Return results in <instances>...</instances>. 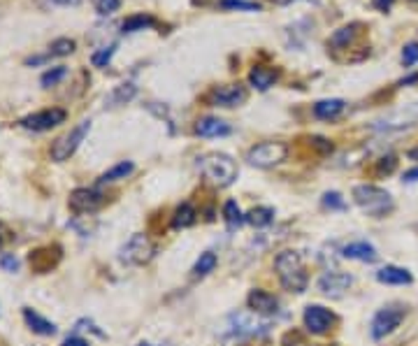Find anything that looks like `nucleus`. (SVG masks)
<instances>
[{
    "label": "nucleus",
    "instance_id": "nucleus-1",
    "mask_svg": "<svg viewBox=\"0 0 418 346\" xmlns=\"http://www.w3.org/2000/svg\"><path fill=\"white\" fill-rule=\"evenodd\" d=\"M275 270L281 286L290 293H304L309 284V277L304 272V263L297 251H281L275 258Z\"/></svg>",
    "mask_w": 418,
    "mask_h": 346
},
{
    "label": "nucleus",
    "instance_id": "nucleus-2",
    "mask_svg": "<svg viewBox=\"0 0 418 346\" xmlns=\"http://www.w3.org/2000/svg\"><path fill=\"white\" fill-rule=\"evenodd\" d=\"M354 200L363 211H367L369 216L374 218H383L386 214L393 211V198H390L388 191L379 189L374 184H360L354 189Z\"/></svg>",
    "mask_w": 418,
    "mask_h": 346
},
{
    "label": "nucleus",
    "instance_id": "nucleus-3",
    "mask_svg": "<svg viewBox=\"0 0 418 346\" xmlns=\"http://www.w3.org/2000/svg\"><path fill=\"white\" fill-rule=\"evenodd\" d=\"M198 165H200L202 175L209 179L211 184L216 186H230L237 179V165L228 154H204L198 158Z\"/></svg>",
    "mask_w": 418,
    "mask_h": 346
},
{
    "label": "nucleus",
    "instance_id": "nucleus-4",
    "mask_svg": "<svg viewBox=\"0 0 418 346\" xmlns=\"http://www.w3.org/2000/svg\"><path fill=\"white\" fill-rule=\"evenodd\" d=\"M154 254H156L154 242H151L147 235H142V232H135V235L119 249V261L125 265H144L154 258Z\"/></svg>",
    "mask_w": 418,
    "mask_h": 346
},
{
    "label": "nucleus",
    "instance_id": "nucleus-5",
    "mask_svg": "<svg viewBox=\"0 0 418 346\" xmlns=\"http://www.w3.org/2000/svg\"><path fill=\"white\" fill-rule=\"evenodd\" d=\"M288 156V146L284 142H261L256 146H251L249 154H247V161L254 165V168H275V165L284 163Z\"/></svg>",
    "mask_w": 418,
    "mask_h": 346
},
{
    "label": "nucleus",
    "instance_id": "nucleus-6",
    "mask_svg": "<svg viewBox=\"0 0 418 346\" xmlns=\"http://www.w3.org/2000/svg\"><path fill=\"white\" fill-rule=\"evenodd\" d=\"M89 130H91V121H89V119H84L77 128H72L70 132H65L63 137H58L56 142L51 144V151H49L51 161H56V163L68 161V158L79 149V144L84 142V137L89 135Z\"/></svg>",
    "mask_w": 418,
    "mask_h": 346
},
{
    "label": "nucleus",
    "instance_id": "nucleus-7",
    "mask_svg": "<svg viewBox=\"0 0 418 346\" xmlns=\"http://www.w3.org/2000/svg\"><path fill=\"white\" fill-rule=\"evenodd\" d=\"M402 321H404V309L402 307H395V304H390V307L379 309L374 314V318H372V325H369L372 339L388 337L390 332H395L397 328H400Z\"/></svg>",
    "mask_w": 418,
    "mask_h": 346
},
{
    "label": "nucleus",
    "instance_id": "nucleus-8",
    "mask_svg": "<svg viewBox=\"0 0 418 346\" xmlns=\"http://www.w3.org/2000/svg\"><path fill=\"white\" fill-rule=\"evenodd\" d=\"M65 116H68V112L61 110V107H49V110H42V112H35V114H28L24 116L21 121H19V126L26 130H51L56 128L58 123L65 121Z\"/></svg>",
    "mask_w": 418,
    "mask_h": 346
},
{
    "label": "nucleus",
    "instance_id": "nucleus-9",
    "mask_svg": "<svg viewBox=\"0 0 418 346\" xmlns=\"http://www.w3.org/2000/svg\"><path fill=\"white\" fill-rule=\"evenodd\" d=\"M68 205L77 214H93L105 205V196L98 189H75L70 193Z\"/></svg>",
    "mask_w": 418,
    "mask_h": 346
},
{
    "label": "nucleus",
    "instance_id": "nucleus-10",
    "mask_svg": "<svg viewBox=\"0 0 418 346\" xmlns=\"http://www.w3.org/2000/svg\"><path fill=\"white\" fill-rule=\"evenodd\" d=\"M335 321L337 318L333 311L321 307V304H309V307L304 309V328H307L311 335H325V332H330Z\"/></svg>",
    "mask_w": 418,
    "mask_h": 346
},
{
    "label": "nucleus",
    "instance_id": "nucleus-11",
    "mask_svg": "<svg viewBox=\"0 0 418 346\" xmlns=\"http://www.w3.org/2000/svg\"><path fill=\"white\" fill-rule=\"evenodd\" d=\"M247 101V89L242 84H221L209 93V103L216 107H237Z\"/></svg>",
    "mask_w": 418,
    "mask_h": 346
},
{
    "label": "nucleus",
    "instance_id": "nucleus-12",
    "mask_svg": "<svg viewBox=\"0 0 418 346\" xmlns=\"http://www.w3.org/2000/svg\"><path fill=\"white\" fill-rule=\"evenodd\" d=\"M318 291L328 297H342L351 286H354V277L347 275V272L333 270V272H325V275L318 279Z\"/></svg>",
    "mask_w": 418,
    "mask_h": 346
},
{
    "label": "nucleus",
    "instance_id": "nucleus-13",
    "mask_svg": "<svg viewBox=\"0 0 418 346\" xmlns=\"http://www.w3.org/2000/svg\"><path fill=\"white\" fill-rule=\"evenodd\" d=\"M247 304L254 314H261V316H270V314H277L279 309V300L272 293L268 291H261V288H254L249 293L247 297Z\"/></svg>",
    "mask_w": 418,
    "mask_h": 346
},
{
    "label": "nucleus",
    "instance_id": "nucleus-14",
    "mask_svg": "<svg viewBox=\"0 0 418 346\" xmlns=\"http://www.w3.org/2000/svg\"><path fill=\"white\" fill-rule=\"evenodd\" d=\"M228 328H230V335L232 339H242V337H251L256 335L258 328H261V323H258V318H254L251 314H230L228 316Z\"/></svg>",
    "mask_w": 418,
    "mask_h": 346
},
{
    "label": "nucleus",
    "instance_id": "nucleus-15",
    "mask_svg": "<svg viewBox=\"0 0 418 346\" xmlns=\"http://www.w3.org/2000/svg\"><path fill=\"white\" fill-rule=\"evenodd\" d=\"M58 258H61V249L58 246H46V249L33 251L28 263L35 272H49L58 263Z\"/></svg>",
    "mask_w": 418,
    "mask_h": 346
},
{
    "label": "nucleus",
    "instance_id": "nucleus-16",
    "mask_svg": "<svg viewBox=\"0 0 418 346\" xmlns=\"http://www.w3.org/2000/svg\"><path fill=\"white\" fill-rule=\"evenodd\" d=\"M342 256L349 261H360V263H374L379 254L369 242H351L342 249Z\"/></svg>",
    "mask_w": 418,
    "mask_h": 346
},
{
    "label": "nucleus",
    "instance_id": "nucleus-17",
    "mask_svg": "<svg viewBox=\"0 0 418 346\" xmlns=\"http://www.w3.org/2000/svg\"><path fill=\"white\" fill-rule=\"evenodd\" d=\"M376 282L388 284V286H409L411 282H414V277H411V272L404 270V268L386 265V268H381L379 272H376Z\"/></svg>",
    "mask_w": 418,
    "mask_h": 346
},
{
    "label": "nucleus",
    "instance_id": "nucleus-18",
    "mask_svg": "<svg viewBox=\"0 0 418 346\" xmlns=\"http://www.w3.org/2000/svg\"><path fill=\"white\" fill-rule=\"evenodd\" d=\"M230 130H232L230 126L216 116H204L195 123V132L200 137H223V135H230Z\"/></svg>",
    "mask_w": 418,
    "mask_h": 346
},
{
    "label": "nucleus",
    "instance_id": "nucleus-19",
    "mask_svg": "<svg viewBox=\"0 0 418 346\" xmlns=\"http://www.w3.org/2000/svg\"><path fill=\"white\" fill-rule=\"evenodd\" d=\"M24 321H26V325H28L33 332H35V335H42V337L56 335V325L51 323V321H46L44 316H40L37 311H33L28 307L24 309Z\"/></svg>",
    "mask_w": 418,
    "mask_h": 346
},
{
    "label": "nucleus",
    "instance_id": "nucleus-20",
    "mask_svg": "<svg viewBox=\"0 0 418 346\" xmlns=\"http://www.w3.org/2000/svg\"><path fill=\"white\" fill-rule=\"evenodd\" d=\"M347 107V103L342 101V98H330V101H318L314 105V116L321 119V121H333L337 119Z\"/></svg>",
    "mask_w": 418,
    "mask_h": 346
},
{
    "label": "nucleus",
    "instance_id": "nucleus-21",
    "mask_svg": "<svg viewBox=\"0 0 418 346\" xmlns=\"http://www.w3.org/2000/svg\"><path fill=\"white\" fill-rule=\"evenodd\" d=\"M135 96H137V86L125 82L121 86H116V89L112 91L107 98H105V105H107V107H121V105L130 103Z\"/></svg>",
    "mask_w": 418,
    "mask_h": 346
},
{
    "label": "nucleus",
    "instance_id": "nucleus-22",
    "mask_svg": "<svg viewBox=\"0 0 418 346\" xmlns=\"http://www.w3.org/2000/svg\"><path fill=\"white\" fill-rule=\"evenodd\" d=\"M358 33H360V24H349V26H344V28L335 31L333 35H330L328 44L333 46V49H347V46L358 37Z\"/></svg>",
    "mask_w": 418,
    "mask_h": 346
},
{
    "label": "nucleus",
    "instance_id": "nucleus-23",
    "mask_svg": "<svg viewBox=\"0 0 418 346\" xmlns=\"http://www.w3.org/2000/svg\"><path fill=\"white\" fill-rule=\"evenodd\" d=\"M279 79V72L272 68H254L249 72V82L258 91H268L270 86H275Z\"/></svg>",
    "mask_w": 418,
    "mask_h": 346
},
{
    "label": "nucleus",
    "instance_id": "nucleus-24",
    "mask_svg": "<svg viewBox=\"0 0 418 346\" xmlns=\"http://www.w3.org/2000/svg\"><path fill=\"white\" fill-rule=\"evenodd\" d=\"M195 216L198 214H195V209H193V205H191V202L179 205L177 211H175V216H172V228H175V230L189 228V225L195 223Z\"/></svg>",
    "mask_w": 418,
    "mask_h": 346
},
{
    "label": "nucleus",
    "instance_id": "nucleus-25",
    "mask_svg": "<svg viewBox=\"0 0 418 346\" xmlns=\"http://www.w3.org/2000/svg\"><path fill=\"white\" fill-rule=\"evenodd\" d=\"M132 170H135V165L130 161H121L116 165H112L107 172H103L101 179H98V184H112V182H119V179H125L128 175H132Z\"/></svg>",
    "mask_w": 418,
    "mask_h": 346
},
{
    "label": "nucleus",
    "instance_id": "nucleus-26",
    "mask_svg": "<svg viewBox=\"0 0 418 346\" xmlns=\"http://www.w3.org/2000/svg\"><path fill=\"white\" fill-rule=\"evenodd\" d=\"M223 218H225V225H228V230H237L240 225L247 221V216L242 214L240 205L235 200H228L223 205Z\"/></svg>",
    "mask_w": 418,
    "mask_h": 346
},
{
    "label": "nucleus",
    "instance_id": "nucleus-27",
    "mask_svg": "<svg viewBox=\"0 0 418 346\" xmlns=\"http://www.w3.org/2000/svg\"><path fill=\"white\" fill-rule=\"evenodd\" d=\"M151 26H156V19L154 17H149V15H132V17H128L121 24V31L130 35V33H139V31H144V28H151Z\"/></svg>",
    "mask_w": 418,
    "mask_h": 346
},
{
    "label": "nucleus",
    "instance_id": "nucleus-28",
    "mask_svg": "<svg viewBox=\"0 0 418 346\" xmlns=\"http://www.w3.org/2000/svg\"><path fill=\"white\" fill-rule=\"evenodd\" d=\"M272 221H275V209L272 207H254L247 214V223H251L254 228H268Z\"/></svg>",
    "mask_w": 418,
    "mask_h": 346
},
{
    "label": "nucleus",
    "instance_id": "nucleus-29",
    "mask_svg": "<svg viewBox=\"0 0 418 346\" xmlns=\"http://www.w3.org/2000/svg\"><path fill=\"white\" fill-rule=\"evenodd\" d=\"M216 254H211V251H204V254H200V258L195 261L193 265V277L200 279V277H207L209 272L216 270Z\"/></svg>",
    "mask_w": 418,
    "mask_h": 346
},
{
    "label": "nucleus",
    "instance_id": "nucleus-30",
    "mask_svg": "<svg viewBox=\"0 0 418 346\" xmlns=\"http://www.w3.org/2000/svg\"><path fill=\"white\" fill-rule=\"evenodd\" d=\"M75 51V40L70 37H58L49 44V54L46 56H70Z\"/></svg>",
    "mask_w": 418,
    "mask_h": 346
},
{
    "label": "nucleus",
    "instance_id": "nucleus-31",
    "mask_svg": "<svg viewBox=\"0 0 418 346\" xmlns=\"http://www.w3.org/2000/svg\"><path fill=\"white\" fill-rule=\"evenodd\" d=\"M223 10H240V12H261V5L254 3V0H221Z\"/></svg>",
    "mask_w": 418,
    "mask_h": 346
},
{
    "label": "nucleus",
    "instance_id": "nucleus-32",
    "mask_svg": "<svg viewBox=\"0 0 418 346\" xmlns=\"http://www.w3.org/2000/svg\"><path fill=\"white\" fill-rule=\"evenodd\" d=\"M65 75H68V70H65V65H58V68L46 70L44 75H42V79H40V82H42L44 89H51V86H56Z\"/></svg>",
    "mask_w": 418,
    "mask_h": 346
},
{
    "label": "nucleus",
    "instance_id": "nucleus-33",
    "mask_svg": "<svg viewBox=\"0 0 418 346\" xmlns=\"http://www.w3.org/2000/svg\"><path fill=\"white\" fill-rule=\"evenodd\" d=\"M116 46L110 44V46H103V49H98L96 54L91 56V63L96 65V68H107V63L112 61V56H114Z\"/></svg>",
    "mask_w": 418,
    "mask_h": 346
},
{
    "label": "nucleus",
    "instance_id": "nucleus-34",
    "mask_svg": "<svg viewBox=\"0 0 418 346\" xmlns=\"http://www.w3.org/2000/svg\"><path fill=\"white\" fill-rule=\"evenodd\" d=\"M93 8L101 17H107V15H114V12L121 8V0H91Z\"/></svg>",
    "mask_w": 418,
    "mask_h": 346
},
{
    "label": "nucleus",
    "instance_id": "nucleus-35",
    "mask_svg": "<svg viewBox=\"0 0 418 346\" xmlns=\"http://www.w3.org/2000/svg\"><path fill=\"white\" fill-rule=\"evenodd\" d=\"M323 207L342 211V209H347V202H344V198H342L337 191H328V193L323 196Z\"/></svg>",
    "mask_w": 418,
    "mask_h": 346
},
{
    "label": "nucleus",
    "instance_id": "nucleus-36",
    "mask_svg": "<svg viewBox=\"0 0 418 346\" xmlns=\"http://www.w3.org/2000/svg\"><path fill=\"white\" fill-rule=\"evenodd\" d=\"M418 63V42H409L402 49V65L404 68H411V65Z\"/></svg>",
    "mask_w": 418,
    "mask_h": 346
},
{
    "label": "nucleus",
    "instance_id": "nucleus-37",
    "mask_svg": "<svg viewBox=\"0 0 418 346\" xmlns=\"http://www.w3.org/2000/svg\"><path fill=\"white\" fill-rule=\"evenodd\" d=\"M0 268H3L5 272H17L19 270V261L15 256L5 254V256H0Z\"/></svg>",
    "mask_w": 418,
    "mask_h": 346
},
{
    "label": "nucleus",
    "instance_id": "nucleus-38",
    "mask_svg": "<svg viewBox=\"0 0 418 346\" xmlns=\"http://www.w3.org/2000/svg\"><path fill=\"white\" fill-rule=\"evenodd\" d=\"M395 165H397V161H395V156H383L381 161H379V175H383V172H386V175H390V172L395 170Z\"/></svg>",
    "mask_w": 418,
    "mask_h": 346
},
{
    "label": "nucleus",
    "instance_id": "nucleus-39",
    "mask_svg": "<svg viewBox=\"0 0 418 346\" xmlns=\"http://www.w3.org/2000/svg\"><path fill=\"white\" fill-rule=\"evenodd\" d=\"M63 346H91V342H89V339H84V337H79V335H70L63 342Z\"/></svg>",
    "mask_w": 418,
    "mask_h": 346
},
{
    "label": "nucleus",
    "instance_id": "nucleus-40",
    "mask_svg": "<svg viewBox=\"0 0 418 346\" xmlns=\"http://www.w3.org/2000/svg\"><path fill=\"white\" fill-rule=\"evenodd\" d=\"M311 144L318 146L321 151H333V144H330L328 139H323V137H311Z\"/></svg>",
    "mask_w": 418,
    "mask_h": 346
},
{
    "label": "nucleus",
    "instance_id": "nucleus-41",
    "mask_svg": "<svg viewBox=\"0 0 418 346\" xmlns=\"http://www.w3.org/2000/svg\"><path fill=\"white\" fill-rule=\"evenodd\" d=\"M393 3L395 0H372V5H374L379 12H388L390 8H393Z\"/></svg>",
    "mask_w": 418,
    "mask_h": 346
},
{
    "label": "nucleus",
    "instance_id": "nucleus-42",
    "mask_svg": "<svg viewBox=\"0 0 418 346\" xmlns=\"http://www.w3.org/2000/svg\"><path fill=\"white\" fill-rule=\"evenodd\" d=\"M402 179H404V182H407V184H414V182H418V168H411V170H407V172H404V175H402Z\"/></svg>",
    "mask_w": 418,
    "mask_h": 346
},
{
    "label": "nucleus",
    "instance_id": "nucleus-43",
    "mask_svg": "<svg viewBox=\"0 0 418 346\" xmlns=\"http://www.w3.org/2000/svg\"><path fill=\"white\" fill-rule=\"evenodd\" d=\"M49 3L54 5H63V8H75V5H79L82 0H49Z\"/></svg>",
    "mask_w": 418,
    "mask_h": 346
},
{
    "label": "nucleus",
    "instance_id": "nucleus-44",
    "mask_svg": "<svg viewBox=\"0 0 418 346\" xmlns=\"http://www.w3.org/2000/svg\"><path fill=\"white\" fill-rule=\"evenodd\" d=\"M409 156H411V158H416V156H418V149H414V151H409Z\"/></svg>",
    "mask_w": 418,
    "mask_h": 346
},
{
    "label": "nucleus",
    "instance_id": "nucleus-45",
    "mask_svg": "<svg viewBox=\"0 0 418 346\" xmlns=\"http://www.w3.org/2000/svg\"><path fill=\"white\" fill-rule=\"evenodd\" d=\"M139 346H154V344H139Z\"/></svg>",
    "mask_w": 418,
    "mask_h": 346
}]
</instances>
